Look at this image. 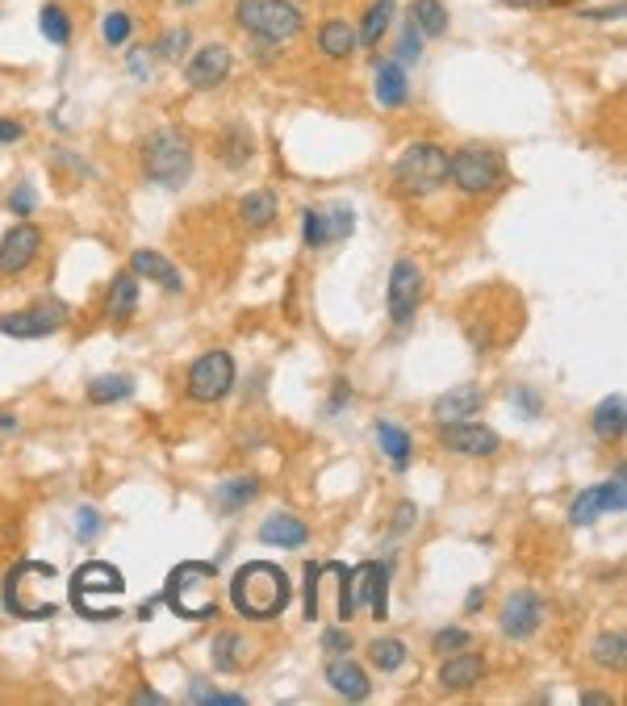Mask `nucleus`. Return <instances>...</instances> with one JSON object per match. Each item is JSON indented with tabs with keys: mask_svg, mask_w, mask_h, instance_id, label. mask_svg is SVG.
<instances>
[{
	"mask_svg": "<svg viewBox=\"0 0 627 706\" xmlns=\"http://www.w3.org/2000/svg\"><path fill=\"white\" fill-rule=\"evenodd\" d=\"M130 272L155 280V285H159V289H168V293H180V289H184V280H180L176 264H168L164 255H155V251H134V255H130Z\"/></svg>",
	"mask_w": 627,
	"mask_h": 706,
	"instance_id": "nucleus-22",
	"label": "nucleus"
},
{
	"mask_svg": "<svg viewBox=\"0 0 627 706\" xmlns=\"http://www.w3.org/2000/svg\"><path fill=\"white\" fill-rule=\"evenodd\" d=\"M130 72L147 80V55H130Z\"/></svg>",
	"mask_w": 627,
	"mask_h": 706,
	"instance_id": "nucleus-51",
	"label": "nucleus"
},
{
	"mask_svg": "<svg viewBox=\"0 0 627 706\" xmlns=\"http://www.w3.org/2000/svg\"><path fill=\"white\" fill-rule=\"evenodd\" d=\"M473 640H469V631H460V627H444L435 635V648L439 652H460V648H469Z\"/></svg>",
	"mask_w": 627,
	"mask_h": 706,
	"instance_id": "nucleus-41",
	"label": "nucleus"
},
{
	"mask_svg": "<svg viewBox=\"0 0 627 706\" xmlns=\"http://www.w3.org/2000/svg\"><path fill=\"white\" fill-rule=\"evenodd\" d=\"M418 297H423V272L414 260H398L389 272V318L406 326L410 314L418 310Z\"/></svg>",
	"mask_w": 627,
	"mask_h": 706,
	"instance_id": "nucleus-11",
	"label": "nucleus"
},
{
	"mask_svg": "<svg viewBox=\"0 0 627 706\" xmlns=\"http://www.w3.org/2000/svg\"><path fill=\"white\" fill-rule=\"evenodd\" d=\"M235 26L264 42H289L301 34V9L289 0H235Z\"/></svg>",
	"mask_w": 627,
	"mask_h": 706,
	"instance_id": "nucleus-3",
	"label": "nucleus"
},
{
	"mask_svg": "<svg viewBox=\"0 0 627 706\" xmlns=\"http://www.w3.org/2000/svg\"><path fill=\"white\" fill-rule=\"evenodd\" d=\"M360 46V38H356V30L347 26V21H327V26L318 30V51L327 55V59H347Z\"/></svg>",
	"mask_w": 627,
	"mask_h": 706,
	"instance_id": "nucleus-24",
	"label": "nucleus"
},
{
	"mask_svg": "<svg viewBox=\"0 0 627 706\" xmlns=\"http://www.w3.org/2000/svg\"><path fill=\"white\" fill-rule=\"evenodd\" d=\"M582 17H598V21H607V17H615V21H619V17H623V5H611V9H586Z\"/></svg>",
	"mask_w": 627,
	"mask_h": 706,
	"instance_id": "nucleus-48",
	"label": "nucleus"
},
{
	"mask_svg": "<svg viewBox=\"0 0 627 706\" xmlns=\"http://www.w3.org/2000/svg\"><path fill=\"white\" fill-rule=\"evenodd\" d=\"M623 635L615 631V635H602V640L594 644V661L602 665V669H623Z\"/></svg>",
	"mask_w": 627,
	"mask_h": 706,
	"instance_id": "nucleus-35",
	"label": "nucleus"
},
{
	"mask_svg": "<svg viewBox=\"0 0 627 706\" xmlns=\"http://www.w3.org/2000/svg\"><path fill=\"white\" fill-rule=\"evenodd\" d=\"M243 640H239V635H230V631H222L218 635V644H214V665L218 669H226V673H235L239 665H243Z\"/></svg>",
	"mask_w": 627,
	"mask_h": 706,
	"instance_id": "nucleus-34",
	"label": "nucleus"
},
{
	"mask_svg": "<svg viewBox=\"0 0 627 706\" xmlns=\"http://www.w3.org/2000/svg\"><path fill=\"white\" fill-rule=\"evenodd\" d=\"M510 9H527V5H569V0H502Z\"/></svg>",
	"mask_w": 627,
	"mask_h": 706,
	"instance_id": "nucleus-49",
	"label": "nucleus"
},
{
	"mask_svg": "<svg viewBox=\"0 0 627 706\" xmlns=\"http://www.w3.org/2000/svg\"><path fill=\"white\" fill-rule=\"evenodd\" d=\"M385 564H360L347 577L352 585V610H373V619H389V581Z\"/></svg>",
	"mask_w": 627,
	"mask_h": 706,
	"instance_id": "nucleus-10",
	"label": "nucleus"
},
{
	"mask_svg": "<svg viewBox=\"0 0 627 706\" xmlns=\"http://www.w3.org/2000/svg\"><path fill=\"white\" fill-rule=\"evenodd\" d=\"M130 393H134L130 376H97V381L88 385V402L92 406H109V402H126Z\"/></svg>",
	"mask_w": 627,
	"mask_h": 706,
	"instance_id": "nucleus-29",
	"label": "nucleus"
},
{
	"mask_svg": "<svg viewBox=\"0 0 627 706\" xmlns=\"http://www.w3.org/2000/svg\"><path fill=\"white\" fill-rule=\"evenodd\" d=\"M481 402H485V393L477 385H456L435 402V418L439 422H464L481 410Z\"/></svg>",
	"mask_w": 627,
	"mask_h": 706,
	"instance_id": "nucleus-19",
	"label": "nucleus"
},
{
	"mask_svg": "<svg viewBox=\"0 0 627 706\" xmlns=\"http://www.w3.org/2000/svg\"><path fill=\"white\" fill-rule=\"evenodd\" d=\"M235 385V360L226 351H209L189 368V397L193 402H222Z\"/></svg>",
	"mask_w": 627,
	"mask_h": 706,
	"instance_id": "nucleus-8",
	"label": "nucleus"
},
{
	"mask_svg": "<svg viewBox=\"0 0 627 706\" xmlns=\"http://www.w3.org/2000/svg\"><path fill=\"white\" fill-rule=\"evenodd\" d=\"M63 326V305H38V310H21V314H5L0 318V331L13 335V339H42V335H55Z\"/></svg>",
	"mask_w": 627,
	"mask_h": 706,
	"instance_id": "nucleus-15",
	"label": "nucleus"
},
{
	"mask_svg": "<svg viewBox=\"0 0 627 706\" xmlns=\"http://www.w3.org/2000/svg\"><path fill=\"white\" fill-rule=\"evenodd\" d=\"M448 180H456L464 193H494L502 184V159L494 151L469 147L448 159Z\"/></svg>",
	"mask_w": 627,
	"mask_h": 706,
	"instance_id": "nucleus-7",
	"label": "nucleus"
},
{
	"mask_svg": "<svg viewBox=\"0 0 627 706\" xmlns=\"http://www.w3.org/2000/svg\"><path fill=\"white\" fill-rule=\"evenodd\" d=\"M448 159L452 155L444 147H435V143L406 147V155L398 159V168H393V184H398V193H406V197L435 193V188L448 180Z\"/></svg>",
	"mask_w": 627,
	"mask_h": 706,
	"instance_id": "nucleus-5",
	"label": "nucleus"
},
{
	"mask_svg": "<svg viewBox=\"0 0 627 706\" xmlns=\"http://www.w3.org/2000/svg\"><path fill=\"white\" fill-rule=\"evenodd\" d=\"M540 619H544V602L527 590L510 594L506 606H502V631L510 635V640H527V635L540 627Z\"/></svg>",
	"mask_w": 627,
	"mask_h": 706,
	"instance_id": "nucleus-16",
	"label": "nucleus"
},
{
	"mask_svg": "<svg viewBox=\"0 0 627 706\" xmlns=\"http://www.w3.org/2000/svg\"><path fill=\"white\" fill-rule=\"evenodd\" d=\"M184 42H189V30L164 34V38H159V55H164V59H180L184 55Z\"/></svg>",
	"mask_w": 627,
	"mask_h": 706,
	"instance_id": "nucleus-43",
	"label": "nucleus"
},
{
	"mask_svg": "<svg viewBox=\"0 0 627 706\" xmlns=\"http://www.w3.org/2000/svg\"><path fill=\"white\" fill-rule=\"evenodd\" d=\"M134 305H138V280H134V272H118L109 285V314L126 322L134 314Z\"/></svg>",
	"mask_w": 627,
	"mask_h": 706,
	"instance_id": "nucleus-27",
	"label": "nucleus"
},
{
	"mask_svg": "<svg viewBox=\"0 0 627 706\" xmlns=\"http://www.w3.org/2000/svg\"><path fill=\"white\" fill-rule=\"evenodd\" d=\"M377 439H381V447H385V456L393 460V468H406V464H410V456H414L410 431L393 427V422H377Z\"/></svg>",
	"mask_w": 627,
	"mask_h": 706,
	"instance_id": "nucleus-28",
	"label": "nucleus"
},
{
	"mask_svg": "<svg viewBox=\"0 0 627 706\" xmlns=\"http://www.w3.org/2000/svg\"><path fill=\"white\" fill-rule=\"evenodd\" d=\"M623 393H615V397H607L598 410H594V431L602 435V439H619L623 435Z\"/></svg>",
	"mask_w": 627,
	"mask_h": 706,
	"instance_id": "nucleus-30",
	"label": "nucleus"
},
{
	"mask_svg": "<svg viewBox=\"0 0 627 706\" xmlns=\"http://www.w3.org/2000/svg\"><path fill=\"white\" fill-rule=\"evenodd\" d=\"M301 234H306V247H327V226H322L318 209H310V214L301 218Z\"/></svg>",
	"mask_w": 627,
	"mask_h": 706,
	"instance_id": "nucleus-40",
	"label": "nucleus"
},
{
	"mask_svg": "<svg viewBox=\"0 0 627 706\" xmlns=\"http://www.w3.org/2000/svg\"><path fill=\"white\" fill-rule=\"evenodd\" d=\"M481 602H485V594H481V590H473V594H469V610H477Z\"/></svg>",
	"mask_w": 627,
	"mask_h": 706,
	"instance_id": "nucleus-54",
	"label": "nucleus"
},
{
	"mask_svg": "<svg viewBox=\"0 0 627 706\" xmlns=\"http://www.w3.org/2000/svg\"><path fill=\"white\" fill-rule=\"evenodd\" d=\"M21 134H26V130H21V122H9V117H0V143H17Z\"/></svg>",
	"mask_w": 627,
	"mask_h": 706,
	"instance_id": "nucleus-46",
	"label": "nucleus"
},
{
	"mask_svg": "<svg viewBox=\"0 0 627 706\" xmlns=\"http://www.w3.org/2000/svg\"><path fill=\"white\" fill-rule=\"evenodd\" d=\"M347 577H352V569H343V564H318V569L306 573V619L335 615L343 623V619L356 615Z\"/></svg>",
	"mask_w": 627,
	"mask_h": 706,
	"instance_id": "nucleus-4",
	"label": "nucleus"
},
{
	"mask_svg": "<svg viewBox=\"0 0 627 706\" xmlns=\"http://www.w3.org/2000/svg\"><path fill=\"white\" fill-rule=\"evenodd\" d=\"M444 447H452L460 456H494L502 439H498V431L464 418V422H444Z\"/></svg>",
	"mask_w": 627,
	"mask_h": 706,
	"instance_id": "nucleus-12",
	"label": "nucleus"
},
{
	"mask_svg": "<svg viewBox=\"0 0 627 706\" xmlns=\"http://www.w3.org/2000/svg\"><path fill=\"white\" fill-rule=\"evenodd\" d=\"M226 76H230V51L222 42L201 46V51L189 59V67H184V80H189V88H197V92L218 88Z\"/></svg>",
	"mask_w": 627,
	"mask_h": 706,
	"instance_id": "nucleus-13",
	"label": "nucleus"
},
{
	"mask_svg": "<svg viewBox=\"0 0 627 706\" xmlns=\"http://www.w3.org/2000/svg\"><path fill=\"white\" fill-rule=\"evenodd\" d=\"M368 652H373V665L377 669H402V661H406V648H402V640H377L373 648H368Z\"/></svg>",
	"mask_w": 627,
	"mask_h": 706,
	"instance_id": "nucleus-36",
	"label": "nucleus"
},
{
	"mask_svg": "<svg viewBox=\"0 0 627 706\" xmlns=\"http://www.w3.org/2000/svg\"><path fill=\"white\" fill-rule=\"evenodd\" d=\"M414 519H418V510H414V506H402V510H398V531L414 527Z\"/></svg>",
	"mask_w": 627,
	"mask_h": 706,
	"instance_id": "nucleus-50",
	"label": "nucleus"
},
{
	"mask_svg": "<svg viewBox=\"0 0 627 706\" xmlns=\"http://www.w3.org/2000/svg\"><path fill=\"white\" fill-rule=\"evenodd\" d=\"M147 172L151 180H159L164 188H180L184 180H189L193 172V147H189V138H184L180 130H155L147 138Z\"/></svg>",
	"mask_w": 627,
	"mask_h": 706,
	"instance_id": "nucleus-6",
	"label": "nucleus"
},
{
	"mask_svg": "<svg viewBox=\"0 0 627 706\" xmlns=\"http://www.w3.org/2000/svg\"><path fill=\"white\" fill-rule=\"evenodd\" d=\"M72 594H76V602H80V606H84L92 594H122V573L113 569V564L92 560V564H84V569L76 573Z\"/></svg>",
	"mask_w": 627,
	"mask_h": 706,
	"instance_id": "nucleus-17",
	"label": "nucleus"
},
{
	"mask_svg": "<svg viewBox=\"0 0 627 706\" xmlns=\"http://www.w3.org/2000/svg\"><path fill=\"white\" fill-rule=\"evenodd\" d=\"M322 226H327V243H335V239L352 234L356 218H352V209H331V214H322Z\"/></svg>",
	"mask_w": 627,
	"mask_h": 706,
	"instance_id": "nucleus-38",
	"label": "nucleus"
},
{
	"mask_svg": "<svg viewBox=\"0 0 627 706\" xmlns=\"http://www.w3.org/2000/svg\"><path fill=\"white\" fill-rule=\"evenodd\" d=\"M230 602H235L239 615L264 623L276 619L289 606V577L285 569H276L268 560H251L230 577Z\"/></svg>",
	"mask_w": 627,
	"mask_h": 706,
	"instance_id": "nucleus-1",
	"label": "nucleus"
},
{
	"mask_svg": "<svg viewBox=\"0 0 627 706\" xmlns=\"http://www.w3.org/2000/svg\"><path fill=\"white\" fill-rule=\"evenodd\" d=\"M38 30H42V38H51L55 46H67V42H72V17H67L59 5H42Z\"/></svg>",
	"mask_w": 627,
	"mask_h": 706,
	"instance_id": "nucleus-31",
	"label": "nucleus"
},
{
	"mask_svg": "<svg viewBox=\"0 0 627 706\" xmlns=\"http://www.w3.org/2000/svg\"><path fill=\"white\" fill-rule=\"evenodd\" d=\"M260 539L264 544H276V548H301L310 539V527L293 519V514H272V519L260 527Z\"/></svg>",
	"mask_w": 627,
	"mask_h": 706,
	"instance_id": "nucleus-23",
	"label": "nucleus"
},
{
	"mask_svg": "<svg viewBox=\"0 0 627 706\" xmlns=\"http://www.w3.org/2000/svg\"><path fill=\"white\" fill-rule=\"evenodd\" d=\"M485 677V661L473 652H452V661H444L439 669V686L444 690H469Z\"/></svg>",
	"mask_w": 627,
	"mask_h": 706,
	"instance_id": "nucleus-20",
	"label": "nucleus"
},
{
	"mask_svg": "<svg viewBox=\"0 0 627 706\" xmlns=\"http://www.w3.org/2000/svg\"><path fill=\"white\" fill-rule=\"evenodd\" d=\"M322 644H327L331 652H347V648H352V644H347V635H343V631H327V635H322Z\"/></svg>",
	"mask_w": 627,
	"mask_h": 706,
	"instance_id": "nucleus-47",
	"label": "nucleus"
},
{
	"mask_svg": "<svg viewBox=\"0 0 627 706\" xmlns=\"http://www.w3.org/2000/svg\"><path fill=\"white\" fill-rule=\"evenodd\" d=\"M180 5H193V0H180Z\"/></svg>",
	"mask_w": 627,
	"mask_h": 706,
	"instance_id": "nucleus-55",
	"label": "nucleus"
},
{
	"mask_svg": "<svg viewBox=\"0 0 627 706\" xmlns=\"http://www.w3.org/2000/svg\"><path fill=\"white\" fill-rule=\"evenodd\" d=\"M327 681H331V690L343 694L347 702H364L368 690H373V686H368V677H364V669L356 661H347V652H343V661L327 665Z\"/></svg>",
	"mask_w": 627,
	"mask_h": 706,
	"instance_id": "nucleus-21",
	"label": "nucleus"
},
{
	"mask_svg": "<svg viewBox=\"0 0 627 706\" xmlns=\"http://www.w3.org/2000/svg\"><path fill=\"white\" fill-rule=\"evenodd\" d=\"M255 493H260V481H255V477H230V481H222L214 489V502H218L222 514H235L239 506H247L255 498Z\"/></svg>",
	"mask_w": 627,
	"mask_h": 706,
	"instance_id": "nucleus-25",
	"label": "nucleus"
},
{
	"mask_svg": "<svg viewBox=\"0 0 627 706\" xmlns=\"http://www.w3.org/2000/svg\"><path fill=\"white\" fill-rule=\"evenodd\" d=\"M373 92H377V101L385 109H398L406 105V92H410V80H406V67L398 59H385L377 63V72H373Z\"/></svg>",
	"mask_w": 627,
	"mask_h": 706,
	"instance_id": "nucleus-18",
	"label": "nucleus"
},
{
	"mask_svg": "<svg viewBox=\"0 0 627 706\" xmlns=\"http://www.w3.org/2000/svg\"><path fill=\"white\" fill-rule=\"evenodd\" d=\"M134 702H164V694H155V690H138Z\"/></svg>",
	"mask_w": 627,
	"mask_h": 706,
	"instance_id": "nucleus-52",
	"label": "nucleus"
},
{
	"mask_svg": "<svg viewBox=\"0 0 627 706\" xmlns=\"http://www.w3.org/2000/svg\"><path fill=\"white\" fill-rule=\"evenodd\" d=\"M423 59V34H418L414 21H406L402 42H398V63H418Z\"/></svg>",
	"mask_w": 627,
	"mask_h": 706,
	"instance_id": "nucleus-39",
	"label": "nucleus"
},
{
	"mask_svg": "<svg viewBox=\"0 0 627 706\" xmlns=\"http://www.w3.org/2000/svg\"><path fill=\"white\" fill-rule=\"evenodd\" d=\"M38 247H42V234H38V226H30V222L13 226V230L5 234V243H0V272H5V276L26 272V268L34 264Z\"/></svg>",
	"mask_w": 627,
	"mask_h": 706,
	"instance_id": "nucleus-14",
	"label": "nucleus"
},
{
	"mask_svg": "<svg viewBox=\"0 0 627 706\" xmlns=\"http://www.w3.org/2000/svg\"><path fill=\"white\" fill-rule=\"evenodd\" d=\"M239 214H243V222L247 226H268V222H276V197L272 193H247L243 201H239Z\"/></svg>",
	"mask_w": 627,
	"mask_h": 706,
	"instance_id": "nucleus-32",
	"label": "nucleus"
},
{
	"mask_svg": "<svg viewBox=\"0 0 627 706\" xmlns=\"http://www.w3.org/2000/svg\"><path fill=\"white\" fill-rule=\"evenodd\" d=\"M410 21L418 26V34H427V38L448 34V9H444V0H414V5H410Z\"/></svg>",
	"mask_w": 627,
	"mask_h": 706,
	"instance_id": "nucleus-26",
	"label": "nucleus"
},
{
	"mask_svg": "<svg viewBox=\"0 0 627 706\" xmlns=\"http://www.w3.org/2000/svg\"><path fill=\"white\" fill-rule=\"evenodd\" d=\"M389 21H393V0H377L373 9H368L364 17V30H360V46H377L389 30Z\"/></svg>",
	"mask_w": 627,
	"mask_h": 706,
	"instance_id": "nucleus-33",
	"label": "nucleus"
},
{
	"mask_svg": "<svg viewBox=\"0 0 627 706\" xmlns=\"http://www.w3.org/2000/svg\"><path fill=\"white\" fill-rule=\"evenodd\" d=\"M214 577H218V564H205V560H184L168 573L164 585V602L184 619H214L218 606H214Z\"/></svg>",
	"mask_w": 627,
	"mask_h": 706,
	"instance_id": "nucleus-2",
	"label": "nucleus"
},
{
	"mask_svg": "<svg viewBox=\"0 0 627 706\" xmlns=\"http://www.w3.org/2000/svg\"><path fill=\"white\" fill-rule=\"evenodd\" d=\"M582 702H590V706H611L607 694H582Z\"/></svg>",
	"mask_w": 627,
	"mask_h": 706,
	"instance_id": "nucleus-53",
	"label": "nucleus"
},
{
	"mask_svg": "<svg viewBox=\"0 0 627 706\" xmlns=\"http://www.w3.org/2000/svg\"><path fill=\"white\" fill-rule=\"evenodd\" d=\"M623 506H627V485H623V468H619L615 481L577 493V502L569 506V519H573L577 527H590L598 514H623Z\"/></svg>",
	"mask_w": 627,
	"mask_h": 706,
	"instance_id": "nucleus-9",
	"label": "nucleus"
},
{
	"mask_svg": "<svg viewBox=\"0 0 627 706\" xmlns=\"http://www.w3.org/2000/svg\"><path fill=\"white\" fill-rule=\"evenodd\" d=\"M9 205L17 209V214H30V209H34V193H30V184H21L17 193H13V201H9Z\"/></svg>",
	"mask_w": 627,
	"mask_h": 706,
	"instance_id": "nucleus-45",
	"label": "nucleus"
},
{
	"mask_svg": "<svg viewBox=\"0 0 627 706\" xmlns=\"http://www.w3.org/2000/svg\"><path fill=\"white\" fill-rule=\"evenodd\" d=\"M193 702H218V706H243V698L239 694H218L214 686H193Z\"/></svg>",
	"mask_w": 627,
	"mask_h": 706,
	"instance_id": "nucleus-42",
	"label": "nucleus"
},
{
	"mask_svg": "<svg viewBox=\"0 0 627 706\" xmlns=\"http://www.w3.org/2000/svg\"><path fill=\"white\" fill-rule=\"evenodd\" d=\"M130 30H134L130 13H109V17L101 21V34H105V42H109V46H122V42L130 38Z\"/></svg>",
	"mask_w": 627,
	"mask_h": 706,
	"instance_id": "nucleus-37",
	"label": "nucleus"
},
{
	"mask_svg": "<svg viewBox=\"0 0 627 706\" xmlns=\"http://www.w3.org/2000/svg\"><path fill=\"white\" fill-rule=\"evenodd\" d=\"M76 531H80V539H92L101 531V514L92 510V506H84V510H76Z\"/></svg>",
	"mask_w": 627,
	"mask_h": 706,
	"instance_id": "nucleus-44",
	"label": "nucleus"
}]
</instances>
